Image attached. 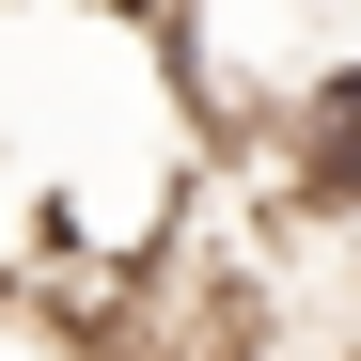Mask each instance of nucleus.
<instances>
[{
  "label": "nucleus",
  "instance_id": "nucleus-2",
  "mask_svg": "<svg viewBox=\"0 0 361 361\" xmlns=\"http://www.w3.org/2000/svg\"><path fill=\"white\" fill-rule=\"evenodd\" d=\"M298 173H314V204H361V63L298 94Z\"/></svg>",
  "mask_w": 361,
  "mask_h": 361
},
{
  "label": "nucleus",
  "instance_id": "nucleus-1",
  "mask_svg": "<svg viewBox=\"0 0 361 361\" xmlns=\"http://www.w3.org/2000/svg\"><path fill=\"white\" fill-rule=\"evenodd\" d=\"M0 361H126V345H110V314H79L63 283L0 267Z\"/></svg>",
  "mask_w": 361,
  "mask_h": 361
}]
</instances>
